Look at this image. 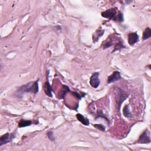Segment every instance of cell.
<instances>
[{
  "label": "cell",
  "instance_id": "15",
  "mask_svg": "<svg viewBox=\"0 0 151 151\" xmlns=\"http://www.w3.org/2000/svg\"><path fill=\"white\" fill-rule=\"evenodd\" d=\"M98 118H103V119H104L107 123L109 124V119L107 117V116L103 113V111L102 110H97V113H96V119H98Z\"/></svg>",
  "mask_w": 151,
  "mask_h": 151
},
{
  "label": "cell",
  "instance_id": "13",
  "mask_svg": "<svg viewBox=\"0 0 151 151\" xmlns=\"http://www.w3.org/2000/svg\"><path fill=\"white\" fill-rule=\"evenodd\" d=\"M32 122L29 120H24V119H21L19 122H18V126L19 128L21 127H27V126H29L32 124Z\"/></svg>",
  "mask_w": 151,
  "mask_h": 151
},
{
  "label": "cell",
  "instance_id": "4",
  "mask_svg": "<svg viewBox=\"0 0 151 151\" xmlns=\"http://www.w3.org/2000/svg\"><path fill=\"white\" fill-rule=\"evenodd\" d=\"M137 143L147 144L150 143V132L148 129H146L139 136L136 141Z\"/></svg>",
  "mask_w": 151,
  "mask_h": 151
},
{
  "label": "cell",
  "instance_id": "6",
  "mask_svg": "<svg viewBox=\"0 0 151 151\" xmlns=\"http://www.w3.org/2000/svg\"><path fill=\"white\" fill-rule=\"evenodd\" d=\"M100 84V81L99 79V73L98 72H95L93 73L90 78V86L96 88H97Z\"/></svg>",
  "mask_w": 151,
  "mask_h": 151
},
{
  "label": "cell",
  "instance_id": "10",
  "mask_svg": "<svg viewBox=\"0 0 151 151\" xmlns=\"http://www.w3.org/2000/svg\"><path fill=\"white\" fill-rule=\"evenodd\" d=\"M43 89H44V93H45V94L47 96H49L50 97H52V88L51 84H50L48 80L45 81V83L44 84Z\"/></svg>",
  "mask_w": 151,
  "mask_h": 151
},
{
  "label": "cell",
  "instance_id": "12",
  "mask_svg": "<svg viewBox=\"0 0 151 151\" xmlns=\"http://www.w3.org/2000/svg\"><path fill=\"white\" fill-rule=\"evenodd\" d=\"M104 32V30L101 29H98L95 32L94 34L93 35V42H96L98 41L99 39L100 38V37H101Z\"/></svg>",
  "mask_w": 151,
  "mask_h": 151
},
{
  "label": "cell",
  "instance_id": "9",
  "mask_svg": "<svg viewBox=\"0 0 151 151\" xmlns=\"http://www.w3.org/2000/svg\"><path fill=\"white\" fill-rule=\"evenodd\" d=\"M121 78H122V77L120 72L118 71H114L111 75H110L108 77L107 83L108 84H110L115 81H117Z\"/></svg>",
  "mask_w": 151,
  "mask_h": 151
},
{
  "label": "cell",
  "instance_id": "19",
  "mask_svg": "<svg viewBox=\"0 0 151 151\" xmlns=\"http://www.w3.org/2000/svg\"><path fill=\"white\" fill-rule=\"evenodd\" d=\"M47 137L48 138L51 140V141H54L55 140V137H54V133L52 131L50 130V131H48L47 133Z\"/></svg>",
  "mask_w": 151,
  "mask_h": 151
},
{
  "label": "cell",
  "instance_id": "2",
  "mask_svg": "<svg viewBox=\"0 0 151 151\" xmlns=\"http://www.w3.org/2000/svg\"><path fill=\"white\" fill-rule=\"evenodd\" d=\"M101 16L103 18L112 19L114 21H118L119 22H122L124 20L123 14L120 12L117 11L116 8H112L106 10L101 12Z\"/></svg>",
  "mask_w": 151,
  "mask_h": 151
},
{
  "label": "cell",
  "instance_id": "16",
  "mask_svg": "<svg viewBox=\"0 0 151 151\" xmlns=\"http://www.w3.org/2000/svg\"><path fill=\"white\" fill-rule=\"evenodd\" d=\"M123 114L127 118L132 117V114L129 109V105L126 104L124 106L123 109Z\"/></svg>",
  "mask_w": 151,
  "mask_h": 151
},
{
  "label": "cell",
  "instance_id": "5",
  "mask_svg": "<svg viewBox=\"0 0 151 151\" xmlns=\"http://www.w3.org/2000/svg\"><path fill=\"white\" fill-rule=\"evenodd\" d=\"M15 137V133H6L2 135L0 137V146H2L12 141V140Z\"/></svg>",
  "mask_w": 151,
  "mask_h": 151
},
{
  "label": "cell",
  "instance_id": "11",
  "mask_svg": "<svg viewBox=\"0 0 151 151\" xmlns=\"http://www.w3.org/2000/svg\"><path fill=\"white\" fill-rule=\"evenodd\" d=\"M76 117H77V120L81 123H82L83 125H85V126H88L89 125V124H90L89 120L87 117H85L84 116H83L82 114H81L80 113H77L76 114Z\"/></svg>",
  "mask_w": 151,
  "mask_h": 151
},
{
  "label": "cell",
  "instance_id": "8",
  "mask_svg": "<svg viewBox=\"0 0 151 151\" xmlns=\"http://www.w3.org/2000/svg\"><path fill=\"white\" fill-rule=\"evenodd\" d=\"M139 35L137 34V32H130L128 34V43L130 46L134 45L136 43H137L139 41Z\"/></svg>",
  "mask_w": 151,
  "mask_h": 151
},
{
  "label": "cell",
  "instance_id": "14",
  "mask_svg": "<svg viewBox=\"0 0 151 151\" xmlns=\"http://www.w3.org/2000/svg\"><path fill=\"white\" fill-rule=\"evenodd\" d=\"M150 37H151V29L150 27H147L146 28L145 30L143 32V37H142L143 40H146L149 39Z\"/></svg>",
  "mask_w": 151,
  "mask_h": 151
},
{
  "label": "cell",
  "instance_id": "17",
  "mask_svg": "<svg viewBox=\"0 0 151 151\" xmlns=\"http://www.w3.org/2000/svg\"><path fill=\"white\" fill-rule=\"evenodd\" d=\"M71 93H72V94L73 96H74L77 99H78V100H81L83 97H84L86 96V94L84 93H83V94H81L80 93H78L77 91H71Z\"/></svg>",
  "mask_w": 151,
  "mask_h": 151
},
{
  "label": "cell",
  "instance_id": "7",
  "mask_svg": "<svg viewBox=\"0 0 151 151\" xmlns=\"http://www.w3.org/2000/svg\"><path fill=\"white\" fill-rule=\"evenodd\" d=\"M70 91V88L64 84H62L61 86V89L59 90V91L58 92L57 95H56V97L59 99H64L65 95L67 94V93Z\"/></svg>",
  "mask_w": 151,
  "mask_h": 151
},
{
  "label": "cell",
  "instance_id": "1",
  "mask_svg": "<svg viewBox=\"0 0 151 151\" xmlns=\"http://www.w3.org/2000/svg\"><path fill=\"white\" fill-rule=\"evenodd\" d=\"M38 81L39 79L35 81H31L26 84L22 85L16 91V94L18 97H20V96L25 93H31L34 94H37L39 90L38 87Z\"/></svg>",
  "mask_w": 151,
  "mask_h": 151
},
{
  "label": "cell",
  "instance_id": "18",
  "mask_svg": "<svg viewBox=\"0 0 151 151\" xmlns=\"http://www.w3.org/2000/svg\"><path fill=\"white\" fill-rule=\"evenodd\" d=\"M95 128L97 129L98 130L101 131V132H105L106 131V127L104 125L101 124H94L93 125Z\"/></svg>",
  "mask_w": 151,
  "mask_h": 151
},
{
  "label": "cell",
  "instance_id": "3",
  "mask_svg": "<svg viewBox=\"0 0 151 151\" xmlns=\"http://www.w3.org/2000/svg\"><path fill=\"white\" fill-rule=\"evenodd\" d=\"M129 95L126 94L122 88L118 87L116 89V94L115 95V100L116 103L117 111H119L120 107L123 102L128 97Z\"/></svg>",
  "mask_w": 151,
  "mask_h": 151
}]
</instances>
